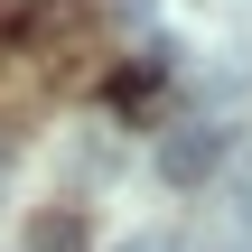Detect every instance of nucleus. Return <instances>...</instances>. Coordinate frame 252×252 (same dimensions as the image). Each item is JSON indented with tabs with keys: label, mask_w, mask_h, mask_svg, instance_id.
Here are the masks:
<instances>
[{
	"label": "nucleus",
	"mask_w": 252,
	"mask_h": 252,
	"mask_svg": "<svg viewBox=\"0 0 252 252\" xmlns=\"http://www.w3.org/2000/svg\"><path fill=\"white\" fill-rule=\"evenodd\" d=\"M224 159H234V122H178L159 140V178L168 187H215Z\"/></svg>",
	"instance_id": "1"
},
{
	"label": "nucleus",
	"mask_w": 252,
	"mask_h": 252,
	"mask_svg": "<svg viewBox=\"0 0 252 252\" xmlns=\"http://www.w3.org/2000/svg\"><path fill=\"white\" fill-rule=\"evenodd\" d=\"M28 252H84V224L56 206V215H37V234H28Z\"/></svg>",
	"instance_id": "3"
},
{
	"label": "nucleus",
	"mask_w": 252,
	"mask_h": 252,
	"mask_svg": "<svg viewBox=\"0 0 252 252\" xmlns=\"http://www.w3.org/2000/svg\"><path fill=\"white\" fill-rule=\"evenodd\" d=\"M122 252H178V234H131Z\"/></svg>",
	"instance_id": "4"
},
{
	"label": "nucleus",
	"mask_w": 252,
	"mask_h": 252,
	"mask_svg": "<svg viewBox=\"0 0 252 252\" xmlns=\"http://www.w3.org/2000/svg\"><path fill=\"white\" fill-rule=\"evenodd\" d=\"M196 252H252V178H243V187H224V196L206 206V234H196Z\"/></svg>",
	"instance_id": "2"
}]
</instances>
